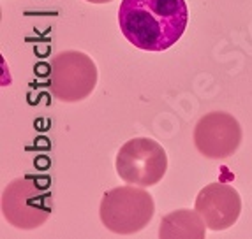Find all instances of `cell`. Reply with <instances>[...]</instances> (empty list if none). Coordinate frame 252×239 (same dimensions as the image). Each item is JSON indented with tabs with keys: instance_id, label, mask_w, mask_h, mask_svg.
Listing matches in <instances>:
<instances>
[{
	"instance_id": "cell-1",
	"label": "cell",
	"mask_w": 252,
	"mask_h": 239,
	"mask_svg": "<svg viewBox=\"0 0 252 239\" xmlns=\"http://www.w3.org/2000/svg\"><path fill=\"white\" fill-rule=\"evenodd\" d=\"M189 21L185 0H122L118 25L124 37L143 51H166L184 35Z\"/></svg>"
},
{
	"instance_id": "cell-2",
	"label": "cell",
	"mask_w": 252,
	"mask_h": 239,
	"mask_svg": "<svg viewBox=\"0 0 252 239\" xmlns=\"http://www.w3.org/2000/svg\"><path fill=\"white\" fill-rule=\"evenodd\" d=\"M154 211L156 204L152 195L143 186L136 188V185L106 192L99 208L102 225L115 234L124 236L143 231L154 218Z\"/></svg>"
},
{
	"instance_id": "cell-3",
	"label": "cell",
	"mask_w": 252,
	"mask_h": 239,
	"mask_svg": "<svg viewBox=\"0 0 252 239\" xmlns=\"http://www.w3.org/2000/svg\"><path fill=\"white\" fill-rule=\"evenodd\" d=\"M168 171V155L157 141L134 137L117 153V172L126 183L136 186H154Z\"/></svg>"
},
{
	"instance_id": "cell-4",
	"label": "cell",
	"mask_w": 252,
	"mask_h": 239,
	"mask_svg": "<svg viewBox=\"0 0 252 239\" xmlns=\"http://www.w3.org/2000/svg\"><path fill=\"white\" fill-rule=\"evenodd\" d=\"M4 218L16 229H35L51 214V193L32 178H18L2 193Z\"/></svg>"
},
{
	"instance_id": "cell-5",
	"label": "cell",
	"mask_w": 252,
	"mask_h": 239,
	"mask_svg": "<svg viewBox=\"0 0 252 239\" xmlns=\"http://www.w3.org/2000/svg\"><path fill=\"white\" fill-rule=\"evenodd\" d=\"M97 84V67L83 51L67 50L51 60L50 86L62 102H80L94 92Z\"/></svg>"
},
{
	"instance_id": "cell-6",
	"label": "cell",
	"mask_w": 252,
	"mask_h": 239,
	"mask_svg": "<svg viewBox=\"0 0 252 239\" xmlns=\"http://www.w3.org/2000/svg\"><path fill=\"white\" fill-rule=\"evenodd\" d=\"M242 143V127L229 113L214 111L199 118L194 129V144L203 157L222 160L231 157Z\"/></svg>"
},
{
	"instance_id": "cell-7",
	"label": "cell",
	"mask_w": 252,
	"mask_h": 239,
	"mask_svg": "<svg viewBox=\"0 0 252 239\" xmlns=\"http://www.w3.org/2000/svg\"><path fill=\"white\" fill-rule=\"evenodd\" d=\"M194 208L210 231H226L238 220L242 199L231 185L210 183L198 193Z\"/></svg>"
},
{
	"instance_id": "cell-8",
	"label": "cell",
	"mask_w": 252,
	"mask_h": 239,
	"mask_svg": "<svg viewBox=\"0 0 252 239\" xmlns=\"http://www.w3.org/2000/svg\"><path fill=\"white\" fill-rule=\"evenodd\" d=\"M160 238H203L205 222L199 213L189 210H178L162 220L159 229Z\"/></svg>"
},
{
	"instance_id": "cell-9",
	"label": "cell",
	"mask_w": 252,
	"mask_h": 239,
	"mask_svg": "<svg viewBox=\"0 0 252 239\" xmlns=\"http://www.w3.org/2000/svg\"><path fill=\"white\" fill-rule=\"evenodd\" d=\"M87 2H90V4H108L111 0H87Z\"/></svg>"
}]
</instances>
